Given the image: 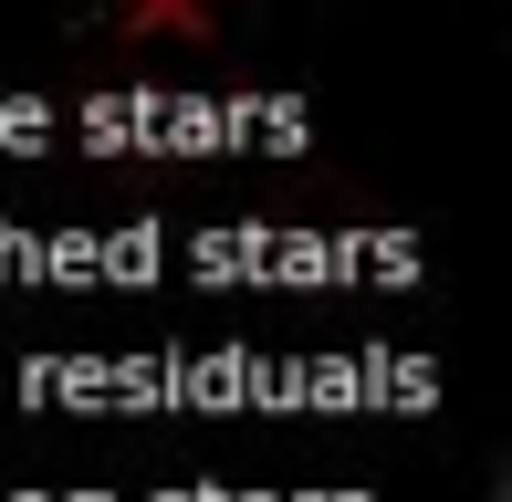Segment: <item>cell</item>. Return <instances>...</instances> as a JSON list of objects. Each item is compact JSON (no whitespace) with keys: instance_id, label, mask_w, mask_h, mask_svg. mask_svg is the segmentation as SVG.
I'll return each instance as SVG.
<instances>
[{"instance_id":"obj_1","label":"cell","mask_w":512,"mask_h":502,"mask_svg":"<svg viewBox=\"0 0 512 502\" xmlns=\"http://www.w3.org/2000/svg\"><path fill=\"white\" fill-rule=\"evenodd\" d=\"M126 32H178V42H199L209 11H189V0H157V11H126Z\"/></svg>"}]
</instances>
